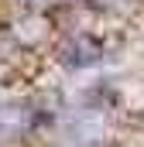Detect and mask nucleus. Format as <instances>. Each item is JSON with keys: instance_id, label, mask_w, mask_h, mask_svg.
<instances>
[{"instance_id": "obj_1", "label": "nucleus", "mask_w": 144, "mask_h": 147, "mask_svg": "<svg viewBox=\"0 0 144 147\" xmlns=\"http://www.w3.org/2000/svg\"><path fill=\"white\" fill-rule=\"evenodd\" d=\"M62 58H65L69 69H86V65H96V62L103 58V48H100L96 41H89V38H75V41L65 45Z\"/></svg>"}, {"instance_id": "obj_2", "label": "nucleus", "mask_w": 144, "mask_h": 147, "mask_svg": "<svg viewBox=\"0 0 144 147\" xmlns=\"http://www.w3.org/2000/svg\"><path fill=\"white\" fill-rule=\"evenodd\" d=\"M35 110L28 103H10V106H0V130H21V127H31Z\"/></svg>"}]
</instances>
